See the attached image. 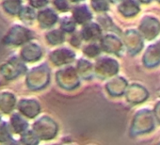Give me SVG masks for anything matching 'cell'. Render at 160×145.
Wrapping results in <instances>:
<instances>
[{
    "mask_svg": "<svg viewBox=\"0 0 160 145\" xmlns=\"http://www.w3.org/2000/svg\"><path fill=\"white\" fill-rule=\"evenodd\" d=\"M101 31L100 28L96 26V25H90L87 26L84 29H83V36L86 40H90V39H96L99 35H100Z\"/></svg>",
    "mask_w": 160,
    "mask_h": 145,
    "instance_id": "obj_2",
    "label": "cell"
},
{
    "mask_svg": "<svg viewBox=\"0 0 160 145\" xmlns=\"http://www.w3.org/2000/svg\"><path fill=\"white\" fill-rule=\"evenodd\" d=\"M62 28H63L64 30L71 32V31H72V30L74 29V24H73L71 20L66 19V22L62 24Z\"/></svg>",
    "mask_w": 160,
    "mask_h": 145,
    "instance_id": "obj_4",
    "label": "cell"
},
{
    "mask_svg": "<svg viewBox=\"0 0 160 145\" xmlns=\"http://www.w3.org/2000/svg\"><path fill=\"white\" fill-rule=\"evenodd\" d=\"M55 4H56V5L58 6V8L59 10H61V11H67V10H68V5H67L66 2H56Z\"/></svg>",
    "mask_w": 160,
    "mask_h": 145,
    "instance_id": "obj_6",
    "label": "cell"
},
{
    "mask_svg": "<svg viewBox=\"0 0 160 145\" xmlns=\"http://www.w3.org/2000/svg\"><path fill=\"white\" fill-rule=\"evenodd\" d=\"M99 52H100V49L96 44H91L85 49V53L90 57H94V56L98 55Z\"/></svg>",
    "mask_w": 160,
    "mask_h": 145,
    "instance_id": "obj_3",
    "label": "cell"
},
{
    "mask_svg": "<svg viewBox=\"0 0 160 145\" xmlns=\"http://www.w3.org/2000/svg\"><path fill=\"white\" fill-rule=\"evenodd\" d=\"M73 17L78 24H85L89 20H91L92 15L88 11L87 7H77L73 11Z\"/></svg>",
    "mask_w": 160,
    "mask_h": 145,
    "instance_id": "obj_1",
    "label": "cell"
},
{
    "mask_svg": "<svg viewBox=\"0 0 160 145\" xmlns=\"http://www.w3.org/2000/svg\"><path fill=\"white\" fill-rule=\"evenodd\" d=\"M92 5L96 11H105L108 10V4L106 2H93Z\"/></svg>",
    "mask_w": 160,
    "mask_h": 145,
    "instance_id": "obj_5",
    "label": "cell"
}]
</instances>
